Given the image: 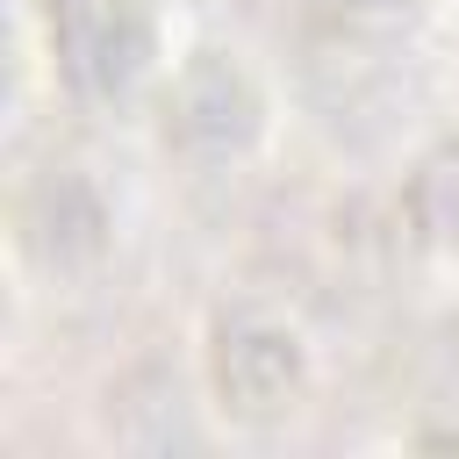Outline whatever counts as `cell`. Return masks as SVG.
<instances>
[{
	"label": "cell",
	"mask_w": 459,
	"mask_h": 459,
	"mask_svg": "<svg viewBox=\"0 0 459 459\" xmlns=\"http://www.w3.org/2000/svg\"><path fill=\"white\" fill-rule=\"evenodd\" d=\"M165 0H29V36L50 100L72 115H151L172 72Z\"/></svg>",
	"instance_id": "6da1fadb"
},
{
	"label": "cell",
	"mask_w": 459,
	"mask_h": 459,
	"mask_svg": "<svg viewBox=\"0 0 459 459\" xmlns=\"http://www.w3.org/2000/svg\"><path fill=\"white\" fill-rule=\"evenodd\" d=\"M409 445H459V430H423V437H409Z\"/></svg>",
	"instance_id": "277c9868"
},
{
	"label": "cell",
	"mask_w": 459,
	"mask_h": 459,
	"mask_svg": "<svg viewBox=\"0 0 459 459\" xmlns=\"http://www.w3.org/2000/svg\"><path fill=\"white\" fill-rule=\"evenodd\" d=\"M151 129H158L165 158H186V165L215 172V165H237L265 143L273 100H265V79L244 65V50L201 43V50H179L172 72L158 79Z\"/></svg>",
	"instance_id": "3957f363"
},
{
	"label": "cell",
	"mask_w": 459,
	"mask_h": 459,
	"mask_svg": "<svg viewBox=\"0 0 459 459\" xmlns=\"http://www.w3.org/2000/svg\"><path fill=\"white\" fill-rule=\"evenodd\" d=\"M316 351L273 301H222L201 330V394L237 430H273L308 409Z\"/></svg>",
	"instance_id": "7a4b0ae2"
},
{
	"label": "cell",
	"mask_w": 459,
	"mask_h": 459,
	"mask_svg": "<svg viewBox=\"0 0 459 459\" xmlns=\"http://www.w3.org/2000/svg\"><path fill=\"white\" fill-rule=\"evenodd\" d=\"M165 7H172V0H165Z\"/></svg>",
	"instance_id": "5b68a950"
}]
</instances>
